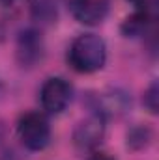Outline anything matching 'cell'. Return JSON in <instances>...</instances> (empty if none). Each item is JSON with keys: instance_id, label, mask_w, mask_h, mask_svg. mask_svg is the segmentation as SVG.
I'll return each instance as SVG.
<instances>
[{"instance_id": "1", "label": "cell", "mask_w": 159, "mask_h": 160, "mask_svg": "<svg viewBox=\"0 0 159 160\" xmlns=\"http://www.w3.org/2000/svg\"><path fill=\"white\" fill-rule=\"evenodd\" d=\"M68 62L77 73H96L103 69L107 62V45L96 34H82L71 43L68 50Z\"/></svg>"}, {"instance_id": "2", "label": "cell", "mask_w": 159, "mask_h": 160, "mask_svg": "<svg viewBox=\"0 0 159 160\" xmlns=\"http://www.w3.org/2000/svg\"><path fill=\"white\" fill-rule=\"evenodd\" d=\"M17 134L21 143L28 151H41L51 142V125L45 114L41 112H26L19 118Z\"/></svg>"}, {"instance_id": "3", "label": "cell", "mask_w": 159, "mask_h": 160, "mask_svg": "<svg viewBox=\"0 0 159 160\" xmlns=\"http://www.w3.org/2000/svg\"><path fill=\"white\" fill-rule=\"evenodd\" d=\"M73 97V88L71 84L62 77H51L45 80V84L41 86L40 91V99H41V106L47 114H62L68 104L71 102Z\"/></svg>"}, {"instance_id": "4", "label": "cell", "mask_w": 159, "mask_h": 160, "mask_svg": "<svg viewBox=\"0 0 159 160\" xmlns=\"http://www.w3.org/2000/svg\"><path fill=\"white\" fill-rule=\"evenodd\" d=\"M105 114L103 112H94L88 118L79 121V125L73 130V143L79 147L80 151H90L96 149L103 136H105Z\"/></svg>"}, {"instance_id": "5", "label": "cell", "mask_w": 159, "mask_h": 160, "mask_svg": "<svg viewBox=\"0 0 159 160\" xmlns=\"http://www.w3.org/2000/svg\"><path fill=\"white\" fill-rule=\"evenodd\" d=\"M45 54V43L40 30L26 28L19 34L17 39V60L23 67H34L38 62L43 60Z\"/></svg>"}, {"instance_id": "6", "label": "cell", "mask_w": 159, "mask_h": 160, "mask_svg": "<svg viewBox=\"0 0 159 160\" xmlns=\"http://www.w3.org/2000/svg\"><path fill=\"white\" fill-rule=\"evenodd\" d=\"M71 11L79 22L94 26V24L103 22V19L109 13V4L107 0H82L71 8Z\"/></svg>"}, {"instance_id": "7", "label": "cell", "mask_w": 159, "mask_h": 160, "mask_svg": "<svg viewBox=\"0 0 159 160\" xmlns=\"http://www.w3.org/2000/svg\"><path fill=\"white\" fill-rule=\"evenodd\" d=\"M152 22V9L146 4L142 6H137V9L122 22V34L125 38H139V36H144V32L148 30Z\"/></svg>"}, {"instance_id": "8", "label": "cell", "mask_w": 159, "mask_h": 160, "mask_svg": "<svg viewBox=\"0 0 159 160\" xmlns=\"http://www.w3.org/2000/svg\"><path fill=\"white\" fill-rule=\"evenodd\" d=\"M28 4H30V13L36 21L45 22V24L56 21L58 9H56L54 0H28Z\"/></svg>"}, {"instance_id": "9", "label": "cell", "mask_w": 159, "mask_h": 160, "mask_svg": "<svg viewBox=\"0 0 159 160\" xmlns=\"http://www.w3.org/2000/svg\"><path fill=\"white\" fill-rule=\"evenodd\" d=\"M150 140V132L146 128H135L127 134V145H131L133 149H142Z\"/></svg>"}, {"instance_id": "10", "label": "cell", "mask_w": 159, "mask_h": 160, "mask_svg": "<svg viewBox=\"0 0 159 160\" xmlns=\"http://www.w3.org/2000/svg\"><path fill=\"white\" fill-rule=\"evenodd\" d=\"M144 106H146L152 114H157V108H159V88H157V82H152L150 88L146 89V93H144Z\"/></svg>"}, {"instance_id": "11", "label": "cell", "mask_w": 159, "mask_h": 160, "mask_svg": "<svg viewBox=\"0 0 159 160\" xmlns=\"http://www.w3.org/2000/svg\"><path fill=\"white\" fill-rule=\"evenodd\" d=\"M88 160H116V158L111 157V155H107V153H101V151H99V153H94Z\"/></svg>"}, {"instance_id": "12", "label": "cell", "mask_w": 159, "mask_h": 160, "mask_svg": "<svg viewBox=\"0 0 159 160\" xmlns=\"http://www.w3.org/2000/svg\"><path fill=\"white\" fill-rule=\"evenodd\" d=\"M64 2H66V4H68L69 8H73V6H77L79 2H82V0H64Z\"/></svg>"}, {"instance_id": "13", "label": "cell", "mask_w": 159, "mask_h": 160, "mask_svg": "<svg viewBox=\"0 0 159 160\" xmlns=\"http://www.w3.org/2000/svg\"><path fill=\"white\" fill-rule=\"evenodd\" d=\"M131 4H135V6H142V4H146L148 0H129Z\"/></svg>"}, {"instance_id": "14", "label": "cell", "mask_w": 159, "mask_h": 160, "mask_svg": "<svg viewBox=\"0 0 159 160\" xmlns=\"http://www.w3.org/2000/svg\"><path fill=\"white\" fill-rule=\"evenodd\" d=\"M13 2H15V0H0V4H2V6H11Z\"/></svg>"}]
</instances>
